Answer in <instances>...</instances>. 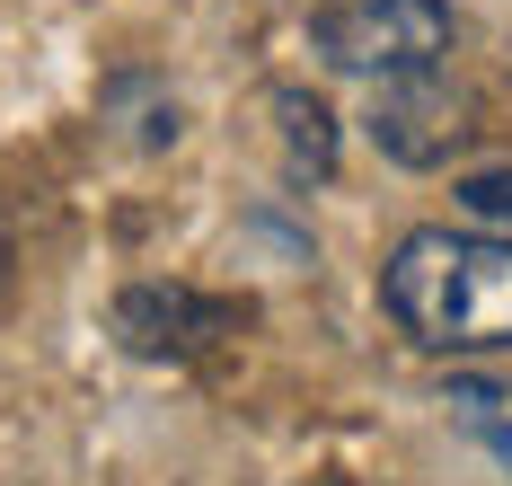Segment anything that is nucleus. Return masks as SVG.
I'll use <instances>...</instances> for the list:
<instances>
[{
    "label": "nucleus",
    "mask_w": 512,
    "mask_h": 486,
    "mask_svg": "<svg viewBox=\"0 0 512 486\" xmlns=\"http://www.w3.org/2000/svg\"><path fill=\"white\" fill-rule=\"evenodd\" d=\"M380 310L424 354H504L512 345V239L495 230H407L380 266Z\"/></svg>",
    "instance_id": "nucleus-1"
},
{
    "label": "nucleus",
    "mask_w": 512,
    "mask_h": 486,
    "mask_svg": "<svg viewBox=\"0 0 512 486\" xmlns=\"http://www.w3.org/2000/svg\"><path fill=\"white\" fill-rule=\"evenodd\" d=\"M309 54L345 80L398 89L460 54V18H451V0H327L309 18Z\"/></svg>",
    "instance_id": "nucleus-2"
},
{
    "label": "nucleus",
    "mask_w": 512,
    "mask_h": 486,
    "mask_svg": "<svg viewBox=\"0 0 512 486\" xmlns=\"http://www.w3.org/2000/svg\"><path fill=\"white\" fill-rule=\"evenodd\" d=\"M468 115H477V107H468L460 80L424 71V80H398V89H380V98H371V142H380L398 168H442L468 133H477Z\"/></svg>",
    "instance_id": "nucleus-3"
},
{
    "label": "nucleus",
    "mask_w": 512,
    "mask_h": 486,
    "mask_svg": "<svg viewBox=\"0 0 512 486\" xmlns=\"http://www.w3.org/2000/svg\"><path fill=\"white\" fill-rule=\"evenodd\" d=\"M230 327H239V310L186 292V283H133L115 301V336L133 354H151V363H186V354H204L212 336H230Z\"/></svg>",
    "instance_id": "nucleus-4"
},
{
    "label": "nucleus",
    "mask_w": 512,
    "mask_h": 486,
    "mask_svg": "<svg viewBox=\"0 0 512 486\" xmlns=\"http://www.w3.org/2000/svg\"><path fill=\"white\" fill-rule=\"evenodd\" d=\"M442 407H451V425H460L468 442H477V451H486V460H495V469L512 478V389H504V380H486V372H460Z\"/></svg>",
    "instance_id": "nucleus-5"
},
{
    "label": "nucleus",
    "mask_w": 512,
    "mask_h": 486,
    "mask_svg": "<svg viewBox=\"0 0 512 486\" xmlns=\"http://www.w3.org/2000/svg\"><path fill=\"white\" fill-rule=\"evenodd\" d=\"M274 115H283V151H292V177H327V168H336V115L318 107L309 89H274Z\"/></svg>",
    "instance_id": "nucleus-6"
},
{
    "label": "nucleus",
    "mask_w": 512,
    "mask_h": 486,
    "mask_svg": "<svg viewBox=\"0 0 512 486\" xmlns=\"http://www.w3.org/2000/svg\"><path fill=\"white\" fill-rule=\"evenodd\" d=\"M106 115H124V133H133L142 151H168V142H177V98L159 89L151 71H124V80H106Z\"/></svg>",
    "instance_id": "nucleus-7"
},
{
    "label": "nucleus",
    "mask_w": 512,
    "mask_h": 486,
    "mask_svg": "<svg viewBox=\"0 0 512 486\" xmlns=\"http://www.w3.org/2000/svg\"><path fill=\"white\" fill-rule=\"evenodd\" d=\"M451 195H460V213L477 221V230L512 239V160H504V168H468V177L451 186Z\"/></svg>",
    "instance_id": "nucleus-8"
},
{
    "label": "nucleus",
    "mask_w": 512,
    "mask_h": 486,
    "mask_svg": "<svg viewBox=\"0 0 512 486\" xmlns=\"http://www.w3.org/2000/svg\"><path fill=\"white\" fill-rule=\"evenodd\" d=\"M318 486H345V478H318Z\"/></svg>",
    "instance_id": "nucleus-9"
}]
</instances>
